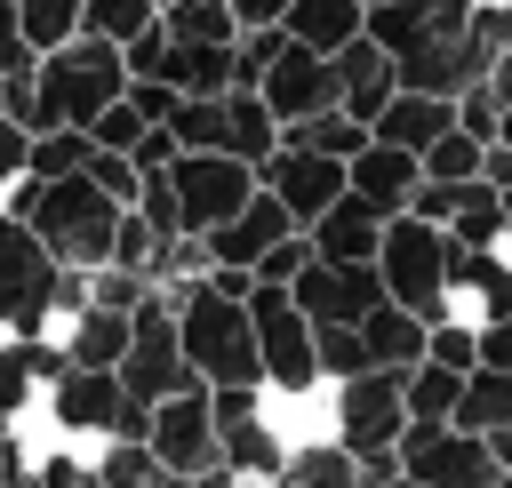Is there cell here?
<instances>
[{
  "label": "cell",
  "instance_id": "e575fe53",
  "mask_svg": "<svg viewBox=\"0 0 512 488\" xmlns=\"http://www.w3.org/2000/svg\"><path fill=\"white\" fill-rule=\"evenodd\" d=\"M472 336H480V360H488V368H512V304H504V312H488Z\"/></svg>",
  "mask_w": 512,
  "mask_h": 488
},
{
  "label": "cell",
  "instance_id": "8992f818",
  "mask_svg": "<svg viewBox=\"0 0 512 488\" xmlns=\"http://www.w3.org/2000/svg\"><path fill=\"white\" fill-rule=\"evenodd\" d=\"M320 424L352 448V456H376L400 440L408 424V400H400V368H352V376H320Z\"/></svg>",
  "mask_w": 512,
  "mask_h": 488
},
{
  "label": "cell",
  "instance_id": "f6af8a7d",
  "mask_svg": "<svg viewBox=\"0 0 512 488\" xmlns=\"http://www.w3.org/2000/svg\"><path fill=\"white\" fill-rule=\"evenodd\" d=\"M384 488H416V480H400V472H392V480H384Z\"/></svg>",
  "mask_w": 512,
  "mask_h": 488
},
{
  "label": "cell",
  "instance_id": "83f0119b",
  "mask_svg": "<svg viewBox=\"0 0 512 488\" xmlns=\"http://www.w3.org/2000/svg\"><path fill=\"white\" fill-rule=\"evenodd\" d=\"M88 152H96V136H88V128H32V144H24V176L88 168Z\"/></svg>",
  "mask_w": 512,
  "mask_h": 488
},
{
  "label": "cell",
  "instance_id": "e0dca14e",
  "mask_svg": "<svg viewBox=\"0 0 512 488\" xmlns=\"http://www.w3.org/2000/svg\"><path fill=\"white\" fill-rule=\"evenodd\" d=\"M344 192H360L376 216H400V208H408V192H416V152H400V144L368 136V144L344 160Z\"/></svg>",
  "mask_w": 512,
  "mask_h": 488
},
{
  "label": "cell",
  "instance_id": "ee69618b",
  "mask_svg": "<svg viewBox=\"0 0 512 488\" xmlns=\"http://www.w3.org/2000/svg\"><path fill=\"white\" fill-rule=\"evenodd\" d=\"M488 488H512V472H496V480H488Z\"/></svg>",
  "mask_w": 512,
  "mask_h": 488
},
{
  "label": "cell",
  "instance_id": "7402d4cb",
  "mask_svg": "<svg viewBox=\"0 0 512 488\" xmlns=\"http://www.w3.org/2000/svg\"><path fill=\"white\" fill-rule=\"evenodd\" d=\"M360 344H368L376 368H408V360H424V320H416L408 304L376 296V304L360 312Z\"/></svg>",
  "mask_w": 512,
  "mask_h": 488
},
{
  "label": "cell",
  "instance_id": "9c48e42d",
  "mask_svg": "<svg viewBox=\"0 0 512 488\" xmlns=\"http://www.w3.org/2000/svg\"><path fill=\"white\" fill-rule=\"evenodd\" d=\"M160 176H168V200H176V224H184V232H216V224L256 192V168H248V160H232V152H192V144H176Z\"/></svg>",
  "mask_w": 512,
  "mask_h": 488
},
{
  "label": "cell",
  "instance_id": "ab89813d",
  "mask_svg": "<svg viewBox=\"0 0 512 488\" xmlns=\"http://www.w3.org/2000/svg\"><path fill=\"white\" fill-rule=\"evenodd\" d=\"M480 80H488V96H496V104H512V40L488 56V72H480Z\"/></svg>",
  "mask_w": 512,
  "mask_h": 488
},
{
  "label": "cell",
  "instance_id": "bcb514c9",
  "mask_svg": "<svg viewBox=\"0 0 512 488\" xmlns=\"http://www.w3.org/2000/svg\"><path fill=\"white\" fill-rule=\"evenodd\" d=\"M152 8H160V0H152Z\"/></svg>",
  "mask_w": 512,
  "mask_h": 488
},
{
  "label": "cell",
  "instance_id": "f35d334b",
  "mask_svg": "<svg viewBox=\"0 0 512 488\" xmlns=\"http://www.w3.org/2000/svg\"><path fill=\"white\" fill-rule=\"evenodd\" d=\"M224 8H232V24H240V32H256V24H280V8H288V0H224Z\"/></svg>",
  "mask_w": 512,
  "mask_h": 488
},
{
  "label": "cell",
  "instance_id": "ba28073f",
  "mask_svg": "<svg viewBox=\"0 0 512 488\" xmlns=\"http://www.w3.org/2000/svg\"><path fill=\"white\" fill-rule=\"evenodd\" d=\"M392 464H400V480H416V488H488V480H496L488 440L464 432V424H448V416H408L400 440H392Z\"/></svg>",
  "mask_w": 512,
  "mask_h": 488
},
{
  "label": "cell",
  "instance_id": "836d02e7",
  "mask_svg": "<svg viewBox=\"0 0 512 488\" xmlns=\"http://www.w3.org/2000/svg\"><path fill=\"white\" fill-rule=\"evenodd\" d=\"M304 256H312V240H304V232H280V240H272V248H264V256L248 264V280H272V288H288Z\"/></svg>",
  "mask_w": 512,
  "mask_h": 488
},
{
  "label": "cell",
  "instance_id": "d6a6232c",
  "mask_svg": "<svg viewBox=\"0 0 512 488\" xmlns=\"http://www.w3.org/2000/svg\"><path fill=\"white\" fill-rule=\"evenodd\" d=\"M16 8V24H24V40H32V56L40 48H56L64 32H80V0H8Z\"/></svg>",
  "mask_w": 512,
  "mask_h": 488
},
{
  "label": "cell",
  "instance_id": "ffe728a7",
  "mask_svg": "<svg viewBox=\"0 0 512 488\" xmlns=\"http://www.w3.org/2000/svg\"><path fill=\"white\" fill-rule=\"evenodd\" d=\"M448 120H456V112H448V96H432V88H392V96L376 104L368 136H384V144H400V152H424Z\"/></svg>",
  "mask_w": 512,
  "mask_h": 488
},
{
  "label": "cell",
  "instance_id": "b9f144b4",
  "mask_svg": "<svg viewBox=\"0 0 512 488\" xmlns=\"http://www.w3.org/2000/svg\"><path fill=\"white\" fill-rule=\"evenodd\" d=\"M496 216H504V248H512V184L496 192Z\"/></svg>",
  "mask_w": 512,
  "mask_h": 488
},
{
  "label": "cell",
  "instance_id": "52a82bcc",
  "mask_svg": "<svg viewBox=\"0 0 512 488\" xmlns=\"http://www.w3.org/2000/svg\"><path fill=\"white\" fill-rule=\"evenodd\" d=\"M240 304H248V336H256V384L264 392H312L320 360H312V320L296 312V296L272 280H248Z\"/></svg>",
  "mask_w": 512,
  "mask_h": 488
},
{
  "label": "cell",
  "instance_id": "74e56055",
  "mask_svg": "<svg viewBox=\"0 0 512 488\" xmlns=\"http://www.w3.org/2000/svg\"><path fill=\"white\" fill-rule=\"evenodd\" d=\"M168 152H176V136H168L160 120H152V128H144V136L128 144V160H136V176H152V168H168Z\"/></svg>",
  "mask_w": 512,
  "mask_h": 488
},
{
  "label": "cell",
  "instance_id": "4dcf8cb0",
  "mask_svg": "<svg viewBox=\"0 0 512 488\" xmlns=\"http://www.w3.org/2000/svg\"><path fill=\"white\" fill-rule=\"evenodd\" d=\"M312 360H320V376H352V368H368L360 320H312Z\"/></svg>",
  "mask_w": 512,
  "mask_h": 488
},
{
  "label": "cell",
  "instance_id": "6da1fadb",
  "mask_svg": "<svg viewBox=\"0 0 512 488\" xmlns=\"http://www.w3.org/2000/svg\"><path fill=\"white\" fill-rule=\"evenodd\" d=\"M0 208H8L56 264L88 272V264L112 256V224H120L128 200H112L88 168H64V176H16V184L0 192Z\"/></svg>",
  "mask_w": 512,
  "mask_h": 488
},
{
  "label": "cell",
  "instance_id": "d590c367",
  "mask_svg": "<svg viewBox=\"0 0 512 488\" xmlns=\"http://www.w3.org/2000/svg\"><path fill=\"white\" fill-rule=\"evenodd\" d=\"M8 72H32V40H24V24H16V8L0 0V80Z\"/></svg>",
  "mask_w": 512,
  "mask_h": 488
},
{
  "label": "cell",
  "instance_id": "9a60e30c",
  "mask_svg": "<svg viewBox=\"0 0 512 488\" xmlns=\"http://www.w3.org/2000/svg\"><path fill=\"white\" fill-rule=\"evenodd\" d=\"M464 8L472 0H360V32L384 56H408L424 40H456L464 32Z\"/></svg>",
  "mask_w": 512,
  "mask_h": 488
},
{
  "label": "cell",
  "instance_id": "4316f807",
  "mask_svg": "<svg viewBox=\"0 0 512 488\" xmlns=\"http://www.w3.org/2000/svg\"><path fill=\"white\" fill-rule=\"evenodd\" d=\"M280 136H296V144H312V152H328V160H352L360 144H368V120H352V112H312V120H288Z\"/></svg>",
  "mask_w": 512,
  "mask_h": 488
},
{
  "label": "cell",
  "instance_id": "8fae6325",
  "mask_svg": "<svg viewBox=\"0 0 512 488\" xmlns=\"http://www.w3.org/2000/svg\"><path fill=\"white\" fill-rule=\"evenodd\" d=\"M144 448H152V464L176 472V480H192V472L216 464V408H208V384H200V376L152 400V416H144Z\"/></svg>",
  "mask_w": 512,
  "mask_h": 488
},
{
  "label": "cell",
  "instance_id": "d6986e66",
  "mask_svg": "<svg viewBox=\"0 0 512 488\" xmlns=\"http://www.w3.org/2000/svg\"><path fill=\"white\" fill-rule=\"evenodd\" d=\"M272 488H360V456L336 432H304V440H288Z\"/></svg>",
  "mask_w": 512,
  "mask_h": 488
},
{
  "label": "cell",
  "instance_id": "44dd1931",
  "mask_svg": "<svg viewBox=\"0 0 512 488\" xmlns=\"http://www.w3.org/2000/svg\"><path fill=\"white\" fill-rule=\"evenodd\" d=\"M272 144H280V120L264 112V96H256V88H224V96H216V152H232V160L256 168Z\"/></svg>",
  "mask_w": 512,
  "mask_h": 488
},
{
  "label": "cell",
  "instance_id": "cb8c5ba5",
  "mask_svg": "<svg viewBox=\"0 0 512 488\" xmlns=\"http://www.w3.org/2000/svg\"><path fill=\"white\" fill-rule=\"evenodd\" d=\"M280 32L328 56V48H344V40L360 32V0H288V8H280Z\"/></svg>",
  "mask_w": 512,
  "mask_h": 488
},
{
  "label": "cell",
  "instance_id": "ac0fdd59",
  "mask_svg": "<svg viewBox=\"0 0 512 488\" xmlns=\"http://www.w3.org/2000/svg\"><path fill=\"white\" fill-rule=\"evenodd\" d=\"M376 232H384V216L360 200V192H336L312 224H304V240H312V256H344V264H360V256H376Z\"/></svg>",
  "mask_w": 512,
  "mask_h": 488
},
{
  "label": "cell",
  "instance_id": "f1b7e54d",
  "mask_svg": "<svg viewBox=\"0 0 512 488\" xmlns=\"http://www.w3.org/2000/svg\"><path fill=\"white\" fill-rule=\"evenodd\" d=\"M456 384H464V368H440V360H408V368H400L408 416H448V408H456Z\"/></svg>",
  "mask_w": 512,
  "mask_h": 488
},
{
  "label": "cell",
  "instance_id": "30bf717a",
  "mask_svg": "<svg viewBox=\"0 0 512 488\" xmlns=\"http://www.w3.org/2000/svg\"><path fill=\"white\" fill-rule=\"evenodd\" d=\"M40 408H48V432L56 440H80V448H96V440H112L120 432V376L112 368H72V360H56L48 376H40V392H32Z\"/></svg>",
  "mask_w": 512,
  "mask_h": 488
},
{
  "label": "cell",
  "instance_id": "5bb4252c",
  "mask_svg": "<svg viewBox=\"0 0 512 488\" xmlns=\"http://www.w3.org/2000/svg\"><path fill=\"white\" fill-rule=\"evenodd\" d=\"M288 296H296L304 320H360V312L384 296V280H376L368 256H360V264H344V256H304L296 280H288Z\"/></svg>",
  "mask_w": 512,
  "mask_h": 488
},
{
  "label": "cell",
  "instance_id": "8d00e7d4",
  "mask_svg": "<svg viewBox=\"0 0 512 488\" xmlns=\"http://www.w3.org/2000/svg\"><path fill=\"white\" fill-rule=\"evenodd\" d=\"M24 144H32V128H24V120H8V112H0V192H8V184H16V176H24Z\"/></svg>",
  "mask_w": 512,
  "mask_h": 488
},
{
  "label": "cell",
  "instance_id": "1f68e13d",
  "mask_svg": "<svg viewBox=\"0 0 512 488\" xmlns=\"http://www.w3.org/2000/svg\"><path fill=\"white\" fill-rule=\"evenodd\" d=\"M144 24H152V0H80V32H96L112 48H128Z\"/></svg>",
  "mask_w": 512,
  "mask_h": 488
},
{
  "label": "cell",
  "instance_id": "7a4b0ae2",
  "mask_svg": "<svg viewBox=\"0 0 512 488\" xmlns=\"http://www.w3.org/2000/svg\"><path fill=\"white\" fill-rule=\"evenodd\" d=\"M24 88H32V128H88V120L128 88V64H120L112 40H96V32H64L56 48L32 56Z\"/></svg>",
  "mask_w": 512,
  "mask_h": 488
},
{
  "label": "cell",
  "instance_id": "277c9868",
  "mask_svg": "<svg viewBox=\"0 0 512 488\" xmlns=\"http://www.w3.org/2000/svg\"><path fill=\"white\" fill-rule=\"evenodd\" d=\"M80 296V272L56 264L8 208H0V336H48V320Z\"/></svg>",
  "mask_w": 512,
  "mask_h": 488
},
{
  "label": "cell",
  "instance_id": "5b68a950",
  "mask_svg": "<svg viewBox=\"0 0 512 488\" xmlns=\"http://www.w3.org/2000/svg\"><path fill=\"white\" fill-rule=\"evenodd\" d=\"M448 256H456V240L432 224V216H416V208H400V216H384V232H376V280H384V296L392 304H408L416 320H440V288H448Z\"/></svg>",
  "mask_w": 512,
  "mask_h": 488
},
{
  "label": "cell",
  "instance_id": "3957f363",
  "mask_svg": "<svg viewBox=\"0 0 512 488\" xmlns=\"http://www.w3.org/2000/svg\"><path fill=\"white\" fill-rule=\"evenodd\" d=\"M176 312V352L200 384H256V336H248V304L232 288H216L208 272L168 288Z\"/></svg>",
  "mask_w": 512,
  "mask_h": 488
},
{
  "label": "cell",
  "instance_id": "2e32d148",
  "mask_svg": "<svg viewBox=\"0 0 512 488\" xmlns=\"http://www.w3.org/2000/svg\"><path fill=\"white\" fill-rule=\"evenodd\" d=\"M328 72H336V112H352V120H376V104L400 88L392 80V56L368 32H352L344 48H328Z\"/></svg>",
  "mask_w": 512,
  "mask_h": 488
},
{
  "label": "cell",
  "instance_id": "603a6c76",
  "mask_svg": "<svg viewBox=\"0 0 512 488\" xmlns=\"http://www.w3.org/2000/svg\"><path fill=\"white\" fill-rule=\"evenodd\" d=\"M512 416V368H488V360H472L464 368V384H456V408H448V424H464V432H488V424H504Z\"/></svg>",
  "mask_w": 512,
  "mask_h": 488
},
{
  "label": "cell",
  "instance_id": "f546056e",
  "mask_svg": "<svg viewBox=\"0 0 512 488\" xmlns=\"http://www.w3.org/2000/svg\"><path fill=\"white\" fill-rule=\"evenodd\" d=\"M160 32L168 40H232V8L224 0H160Z\"/></svg>",
  "mask_w": 512,
  "mask_h": 488
},
{
  "label": "cell",
  "instance_id": "7bdbcfd3",
  "mask_svg": "<svg viewBox=\"0 0 512 488\" xmlns=\"http://www.w3.org/2000/svg\"><path fill=\"white\" fill-rule=\"evenodd\" d=\"M496 144H512V104H496Z\"/></svg>",
  "mask_w": 512,
  "mask_h": 488
},
{
  "label": "cell",
  "instance_id": "60d3db41",
  "mask_svg": "<svg viewBox=\"0 0 512 488\" xmlns=\"http://www.w3.org/2000/svg\"><path fill=\"white\" fill-rule=\"evenodd\" d=\"M480 440H488V456H496V472H512V416H504V424H488Z\"/></svg>",
  "mask_w": 512,
  "mask_h": 488
},
{
  "label": "cell",
  "instance_id": "7c38bea8",
  "mask_svg": "<svg viewBox=\"0 0 512 488\" xmlns=\"http://www.w3.org/2000/svg\"><path fill=\"white\" fill-rule=\"evenodd\" d=\"M256 96H264V112L288 128V120H312V112H328V104H336V72H328V56H320V48L280 40V48L264 56V72H256Z\"/></svg>",
  "mask_w": 512,
  "mask_h": 488
},
{
  "label": "cell",
  "instance_id": "d4e9b609",
  "mask_svg": "<svg viewBox=\"0 0 512 488\" xmlns=\"http://www.w3.org/2000/svg\"><path fill=\"white\" fill-rule=\"evenodd\" d=\"M440 232H448L456 248H504V216H496V184H480V176H472V184L456 192V208L440 216Z\"/></svg>",
  "mask_w": 512,
  "mask_h": 488
},
{
  "label": "cell",
  "instance_id": "484cf974",
  "mask_svg": "<svg viewBox=\"0 0 512 488\" xmlns=\"http://www.w3.org/2000/svg\"><path fill=\"white\" fill-rule=\"evenodd\" d=\"M416 176H432V184H472V176H480V136H464V128L448 120V128L416 152Z\"/></svg>",
  "mask_w": 512,
  "mask_h": 488
},
{
  "label": "cell",
  "instance_id": "4fadbf2b",
  "mask_svg": "<svg viewBox=\"0 0 512 488\" xmlns=\"http://www.w3.org/2000/svg\"><path fill=\"white\" fill-rule=\"evenodd\" d=\"M256 184L296 216V224H312L336 192H344V160H328V152H312V144H296V136H280L264 160H256Z\"/></svg>",
  "mask_w": 512,
  "mask_h": 488
}]
</instances>
